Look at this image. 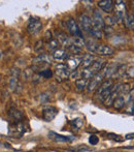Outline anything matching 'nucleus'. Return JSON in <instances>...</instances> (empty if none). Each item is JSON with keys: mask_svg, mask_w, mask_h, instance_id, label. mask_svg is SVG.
<instances>
[{"mask_svg": "<svg viewBox=\"0 0 134 152\" xmlns=\"http://www.w3.org/2000/svg\"><path fill=\"white\" fill-rule=\"evenodd\" d=\"M126 104H127V107H128V112L133 114L134 113V89L129 91V93L127 94Z\"/></svg>", "mask_w": 134, "mask_h": 152, "instance_id": "20", "label": "nucleus"}, {"mask_svg": "<svg viewBox=\"0 0 134 152\" xmlns=\"http://www.w3.org/2000/svg\"><path fill=\"white\" fill-rule=\"evenodd\" d=\"M112 86H114V82H112V80H105V81H103V82L101 83L100 86H99L98 88H97L95 95H96L97 97L99 98V100H101V102H105L106 98H107L108 96H109Z\"/></svg>", "mask_w": 134, "mask_h": 152, "instance_id": "2", "label": "nucleus"}, {"mask_svg": "<svg viewBox=\"0 0 134 152\" xmlns=\"http://www.w3.org/2000/svg\"><path fill=\"white\" fill-rule=\"evenodd\" d=\"M49 138H50L51 140L55 141V142H58V143H68V142L73 141V139H74V138H72V137L62 136V134H59L55 132H49Z\"/></svg>", "mask_w": 134, "mask_h": 152, "instance_id": "13", "label": "nucleus"}, {"mask_svg": "<svg viewBox=\"0 0 134 152\" xmlns=\"http://www.w3.org/2000/svg\"><path fill=\"white\" fill-rule=\"evenodd\" d=\"M105 20H106V23H107V25H114V24H116L117 23V19L114 18V17H106L105 18Z\"/></svg>", "mask_w": 134, "mask_h": 152, "instance_id": "32", "label": "nucleus"}, {"mask_svg": "<svg viewBox=\"0 0 134 152\" xmlns=\"http://www.w3.org/2000/svg\"><path fill=\"white\" fill-rule=\"evenodd\" d=\"M89 35H91L92 37L96 38V39H100V38H102V36H103V33H102V31H100V30H97V29L93 28L92 30H91Z\"/></svg>", "mask_w": 134, "mask_h": 152, "instance_id": "27", "label": "nucleus"}, {"mask_svg": "<svg viewBox=\"0 0 134 152\" xmlns=\"http://www.w3.org/2000/svg\"><path fill=\"white\" fill-rule=\"evenodd\" d=\"M56 37H57L56 39L59 42V44H61L63 47H65V48H68L70 45H72L71 38H70L65 32L56 31Z\"/></svg>", "mask_w": 134, "mask_h": 152, "instance_id": "14", "label": "nucleus"}, {"mask_svg": "<svg viewBox=\"0 0 134 152\" xmlns=\"http://www.w3.org/2000/svg\"><path fill=\"white\" fill-rule=\"evenodd\" d=\"M43 49V42L42 40H38L36 42L35 47H34V51L35 52H41V50Z\"/></svg>", "mask_w": 134, "mask_h": 152, "instance_id": "30", "label": "nucleus"}, {"mask_svg": "<svg viewBox=\"0 0 134 152\" xmlns=\"http://www.w3.org/2000/svg\"><path fill=\"white\" fill-rule=\"evenodd\" d=\"M72 124H73V125L75 126L76 128H80V126L84 124V122H83L82 119H75V120L72 121Z\"/></svg>", "mask_w": 134, "mask_h": 152, "instance_id": "34", "label": "nucleus"}, {"mask_svg": "<svg viewBox=\"0 0 134 152\" xmlns=\"http://www.w3.org/2000/svg\"><path fill=\"white\" fill-rule=\"evenodd\" d=\"M114 108L116 110H121L123 109L125 106H126V98H125V95H120L114 99Z\"/></svg>", "mask_w": 134, "mask_h": 152, "instance_id": "21", "label": "nucleus"}, {"mask_svg": "<svg viewBox=\"0 0 134 152\" xmlns=\"http://www.w3.org/2000/svg\"><path fill=\"white\" fill-rule=\"evenodd\" d=\"M95 60H96V57H95L94 55H92V54L83 55V59H82V62H80V70L90 67Z\"/></svg>", "mask_w": 134, "mask_h": 152, "instance_id": "15", "label": "nucleus"}, {"mask_svg": "<svg viewBox=\"0 0 134 152\" xmlns=\"http://www.w3.org/2000/svg\"><path fill=\"white\" fill-rule=\"evenodd\" d=\"M67 150L70 152H89L91 151V148L86 145H80V146L73 147V148H68Z\"/></svg>", "mask_w": 134, "mask_h": 152, "instance_id": "24", "label": "nucleus"}, {"mask_svg": "<svg viewBox=\"0 0 134 152\" xmlns=\"http://www.w3.org/2000/svg\"><path fill=\"white\" fill-rule=\"evenodd\" d=\"M107 136H108V138H109V139H112V140H116L117 142H121V141H123V139H122V138H120V136H119V134H108Z\"/></svg>", "mask_w": 134, "mask_h": 152, "instance_id": "33", "label": "nucleus"}, {"mask_svg": "<svg viewBox=\"0 0 134 152\" xmlns=\"http://www.w3.org/2000/svg\"><path fill=\"white\" fill-rule=\"evenodd\" d=\"M124 149H134V145H132V146H126L124 147Z\"/></svg>", "mask_w": 134, "mask_h": 152, "instance_id": "36", "label": "nucleus"}, {"mask_svg": "<svg viewBox=\"0 0 134 152\" xmlns=\"http://www.w3.org/2000/svg\"><path fill=\"white\" fill-rule=\"evenodd\" d=\"M66 26L68 29V32L71 34L73 37H84L83 36V31L80 30V26L76 23L74 19H68L66 22Z\"/></svg>", "mask_w": 134, "mask_h": 152, "instance_id": "4", "label": "nucleus"}, {"mask_svg": "<svg viewBox=\"0 0 134 152\" xmlns=\"http://www.w3.org/2000/svg\"><path fill=\"white\" fill-rule=\"evenodd\" d=\"M68 57H70V54L67 50L64 49H57L53 52L52 58H54L55 60H66Z\"/></svg>", "mask_w": 134, "mask_h": 152, "instance_id": "18", "label": "nucleus"}, {"mask_svg": "<svg viewBox=\"0 0 134 152\" xmlns=\"http://www.w3.org/2000/svg\"><path fill=\"white\" fill-rule=\"evenodd\" d=\"M98 7L101 8L103 12H107V14H109V12H112V10H114V1H112V0H101V1H98Z\"/></svg>", "mask_w": 134, "mask_h": 152, "instance_id": "19", "label": "nucleus"}, {"mask_svg": "<svg viewBox=\"0 0 134 152\" xmlns=\"http://www.w3.org/2000/svg\"><path fill=\"white\" fill-rule=\"evenodd\" d=\"M59 45H60V44H59V42L56 39V38H52L50 42H48V45H46V46H48L49 50L54 52L55 50H57V49H58Z\"/></svg>", "mask_w": 134, "mask_h": 152, "instance_id": "25", "label": "nucleus"}, {"mask_svg": "<svg viewBox=\"0 0 134 152\" xmlns=\"http://www.w3.org/2000/svg\"><path fill=\"white\" fill-rule=\"evenodd\" d=\"M103 78H104V76L102 72H99V74L95 75L93 78H91L90 80L88 81V84H87V91L91 92L98 88L101 85V83L103 82Z\"/></svg>", "mask_w": 134, "mask_h": 152, "instance_id": "5", "label": "nucleus"}, {"mask_svg": "<svg viewBox=\"0 0 134 152\" xmlns=\"http://www.w3.org/2000/svg\"><path fill=\"white\" fill-rule=\"evenodd\" d=\"M39 76L44 79H51L53 77V72L51 69H44L39 72Z\"/></svg>", "mask_w": 134, "mask_h": 152, "instance_id": "28", "label": "nucleus"}, {"mask_svg": "<svg viewBox=\"0 0 134 152\" xmlns=\"http://www.w3.org/2000/svg\"><path fill=\"white\" fill-rule=\"evenodd\" d=\"M10 75H12V77H14V78H19L21 75V70L17 67H12L10 69Z\"/></svg>", "mask_w": 134, "mask_h": 152, "instance_id": "31", "label": "nucleus"}, {"mask_svg": "<svg viewBox=\"0 0 134 152\" xmlns=\"http://www.w3.org/2000/svg\"><path fill=\"white\" fill-rule=\"evenodd\" d=\"M92 25L93 28L97 29V30L102 31L105 27V22H104V19L102 18L101 14L97 10H95L93 12V17H92Z\"/></svg>", "mask_w": 134, "mask_h": 152, "instance_id": "7", "label": "nucleus"}, {"mask_svg": "<svg viewBox=\"0 0 134 152\" xmlns=\"http://www.w3.org/2000/svg\"><path fill=\"white\" fill-rule=\"evenodd\" d=\"M125 139L126 140H132V139H134V132H132V134H127L125 136Z\"/></svg>", "mask_w": 134, "mask_h": 152, "instance_id": "35", "label": "nucleus"}, {"mask_svg": "<svg viewBox=\"0 0 134 152\" xmlns=\"http://www.w3.org/2000/svg\"><path fill=\"white\" fill-rule=\"evenodd\" d=\"M58 115V109L52 106L44 107L42 109V118L46 121H52L53 119H55V117Z\"/></svg>", "mask_w": 134, "mask_h": 152, "instance_id": "9", "label": "nucleus"}, {"mask_svg": "<svg viewBox=\"0 0 134 152\" xmlns=\"http://www.w3.org/2000/svg\"><path fill=\"white\" fill-rule=\"evenodd\" d=\"M98 142H99L98 137L95 136V134H91V136L89 137V143H90L91 145H93V146L98 144Z\"/></svg>", "mask_w": 134, "mask_h": 152, "instance_id": "29", "label": "nucleus"}, {"mask_svg": "<svg viewBox=\"0 0 134 152\" xmlns=\"http://www.w3.org/2000/svg\"><path fill=\"white\" fill-rule=\"evenodd\" d=\"M71 72L69 70V68L66 66V64L64 63H58L56 64V72H55V75H56V79L59 82H62V81L66 80L67 78H69Z\"/></svg>", "mask_w": 134, "mask_h": 152, "instance_id": "3", "label": "nucleus"}, {"mask_svg": "<svg viewBox=\"0 0 134 152\" xmlns=\"http://www.w3.org/2000/svg\"><path fill=\"white\" fill-rule=\"evenodd\" d=\"M32 63L36 64V65H41V64H51L52 63V57H51L50 55L46 54V53H42V54H39L38 56H36L35 58H33Z\"/></svg>", "mask_w": 134, "mask_h": 152, "instance_id": "16", "label": "nucleus"}, {"mask_svg": "<svg viewBox=\"0 0 134 152\" xmlns=\"http://www.w3.org/2000/svg\"><path fill=\"white\" fill-rule=\"evenodd\" d=\"M8 116L12 121H14L16 123L18 122H22L23 118H24V114L21 112L20 110H18L17 108H10L8 110Z\"/></svg>", "mask_w": 134, "mask_h": 152, "instance_id": "17", "label": "nucleus"}, {"mask_svg": "<svg viewBox=\"0 0 134 152\" xmlns=\"http://www.w3.org/2000/svg\"><path fill=\"white\" fill-rule=\"evenodd\" d=\"M0 147H4V145H3V144H2V143H1V142H0Z\"/></svg>", "mask_w": 134, "mask_h": 152, "instance_id": "37", "label": "nucleus"}, {"mask_svg": "<svg viewBox=\"0 0 134 152\" xmlns=\"http://www.w3.org/2000/svg\"><path fill=\"white\" fill-rule=\"evenodd\" d=\"M103 66H104V61L101 60V59H96L90 67L86 68V69L80 70V79H85V80L89 81L95 75L99 74V72L103 68Z\"/></svg>", "mask_w": 134, "mask_h": 152, "instance_id": "1", "label": "nucleus"}, {"mask_svg": "<svg viewBox=\"0 0 134 152\" xmlns=\"http://www.w3.org/2000/svg\"><path fill=\"white\" fill-rule=\"evenodd\" d=\"M88 84V80H85V79H78L75 81V88L78 92H82L85 90Z\"/></svg>", "mask_w": 134, "mask_h": 152, "instance_id": "23", "label": "nucleus"}, {"mask_svg": "<svg viewBox=\"0 0 134 152\" xmlns=\"http://www.w3.org/2000/svg\"><path fill=\"white\" fill-rule=\"evenodd\" d=\"M83 56H70L66 59V66L69 68L70 72H74L76 68L80 67V62H82Z\"/></svg>", "mask_w": 134, "mask_h": 152, "instance_id": "10", "label": "nucleus"}, {"mask_svg": "<svg viewBox=\"0 0 134 152\" xmlns=\"http://www.w3.org/2000/svg\"><path fill=\"white\" fill-rule=\"evenodd\" d=\"M124 22H125V26L128 29H130V30L134 29V15L126 14V16L124 18Z\"/></svg>", "mask_w": 134, "mask_h": 152, "instance_id": "22", "label": "nucleus"}, {"mask_svg": "<svg viewBox=\"0 0 134 152\" xmlns=\"http://www.w3.org/2000/svg\"><path fill=\"white\" fill-rule=\"evenodd\" d=\"M94 53L96 54H99L101 56H110L114 53V50L110 46H107V45H97L96 49H95Z\"/></svg>", "mask_w": 134, "mask_h": 152, "instance_id": "12", "label": "nucleus"}, {"mask_svg": "<svg viewBox=\"0 0 134 152\" xmlns=\"http://www.w3.org/2000/svg\"><path fill=\"white\" fill-rule=\"evenodd\" d=\"M126 5L124 1H116V16L114 18L119 21H123L126 16Z\"/></svg>", "mask_w": 134, "mask_h": 152, "instance_id": "11", "label": "nucleus"}, {"mask_svg": "<svg viewBox=\"0 0 134 152\" xmlns=\"http://www.w3.org/2000/svg\"><path fill=\"white\" fill-rule=\"evenodd\" d=\"M42 29V23L40 22L38 19L33 18L30 19L27 25V31L31 34V35H35V34L39 33Z\"/></svg>", "mask_w": 134, "mask_h": 152, "instance_id": "6", "label": "nucleus"}, {"mask_svg": "<svg viewBox=\"0 0 134 152\" xmlns=\"http://www.w3.org/2000/svg\"><path fill=\"white\" fill-rule=\"evenodd\" d=\"M80 28L82 31L90 34L91 30L93 29L92 19L87 15H82L80 16Z\"/></svg>", "mask_w": 134, "mask_h": 152, "instance_id": "8", "label": "nucleus"}, {"mask_svg": "<svg viewBox=\"0 0 134 152\" xmlns=\"http://www.w3.org/2000/svg\"><path fill=\"white\" fill-rule=\"evenodd\" d=\"M0 57H1V54H0Z\"/></svg>", "mask_w": 134, "mask_h": 152, "instance_id": "38", "label": "nucleus"}, {"mask_svg": "<svg viewBox=\"0 0 134 152\" xmlns=\"http://www.w3.org/2000/svg\"><path fill=\"white\" fill-rule=\"evenodd\" d=\"M18 82H19V78H14V77H10L9 81H8V86L9 89L12 91H14L16 88L18 87Z\"/></svg>", "mask_w": 134, "mask_h": 152, "instance_id": "26", "label": "nucleus"}]
</instances>
